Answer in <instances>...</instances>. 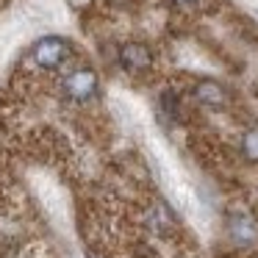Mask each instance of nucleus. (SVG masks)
<instances>
[{"instance_id":"6e6552de","label":"nucleus","mask_w":258,"mask_h":258,"mask_svg":"<svg viewBox=\"0 0 258 258\" xmlns=\"http://www.w3.org/2000/svg\"><path fill=\"white\" fill-rule=\"evenodd\" d=\"M180 3H195V0H180Z\"/></svg>"},{"instance_id":"423d86ee","label":"nucleus","mask_w":258,"mask_h":258,"mask_svg":"<svg viewBox=\"0 0 258 258\" xmlns=\"http://www.w3.org/2000/svg\"><path fill=\"white\" fill-rule=\"evenodd\" d=\"M161 111H164V117H169V122L180 119V106H178V95L175 92H164L161 95Z\"/></svg>"},{"instance_id":"f257e3e1","label":"nucleus","mask_w":258,"mask_h":258,"mask_svg":"<svg viewBox=\"0 0 258 258\" xmlns=\"http://www.w3.org/2000/svg\"><path fill=\"white\" fill-rule=\"evenodd\" d=\"M73 56V45L64 36H45L31 47V61L42 70H58L70 61Z\"/></svg>"},{"instance_id":"f03ea898","label":"nucleus","mask_w":258,"mask_h":258,"mask_svg":"<svg viewBox=\"0 0 258 258\" xmlns=\"http://www.w3.org/2000/svg\"><path fill=\"white\" fill-rule=\"evenodd\" d=\"M61 92H64V97L73 100V103H89L92 97L97 95V75L92 73L89 67L73 70V73L64 75Z\"/></svg>"},{"instance_id":"7ed1b4c3","label":"nucleus","mask_w":258,"mask_h":258,"mask_svg":"<svg viewBox=\"0 0 258 258\" xmlns=\"http://www.w3.org/2000/svg\"><path fill=\"white\" fill-rule=\"evenodd\" d=\"M153 61L150 50H147L145 45H125L122 50H119V64H122L128 73H142V70H147Z\"/></svg>"},{"instance_id":"0eeeda50","label":"nucleus","mask_w":258,"mask_h":258,"mask_svg":"<svg viewBox=\"0 0 258 258\" xmlns=\"http://www.w3.org/2000/svg\"><path fill=\"white\" fill-rule=\"evenodd\" d=\"M241 150H244L247 158L258 161V128H252V131L244 134V139H241Z\"/></svg>"},{"instance_id":"39448f33","label":"nucleus","mask_w":258,"mask_h":258,"mask_svg":"<svg viewBox=\"0 0 258 258\" xmlns=\"http://www.w3.org/2000/svg\"><path fill=\"white\" fill-rule=\"evenodd\" d=\"M230 233H233L236 241H252L258 236V230H255V222H252L250 217L233 214V217H230Z\"/></svg>"},{"instance_id":"20e7f679","label":"nucleus","mask_w":258,"mask_h":258,"mask_svg":"<svg viewBox=\"0 0 258 258\" xmlns=\"http://www.w3.org/2000/svg\"><path fill=\"white\" fill-rule=\"evenodd\" d=\"M195 100L200 106H208V108H222L228 97H225V89L217 81H200L195 86Z\"/></svg>"}]
</instances>
